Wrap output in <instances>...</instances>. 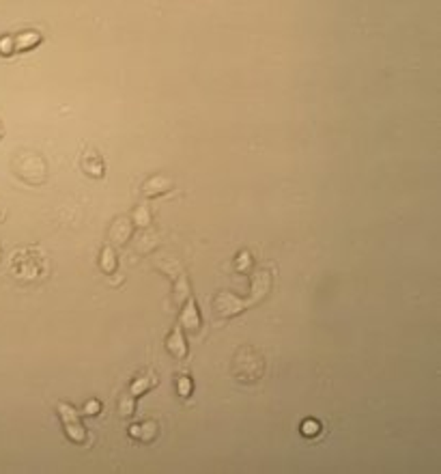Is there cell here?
Instances as JSON below:
<instances>
[{
	"label": "cell",
	"instance_id": "cell-3",
	"mask_svg": "<svg viewBox=\"0 0 441 474\" xmlns=\"http://www.w3.org/2000/svg\"><path fill=\"white\" fill-rule=\"evenodd\" d=\"M56 414H58V420L63 424L65 438L78 446H84L87 440H89V431H87L84 422H82V418H80V412L76 410V407L67 401H60L56 405Z\"/></svg>",
	"mask_w": 441,
	"mask_h": 474
},
{
	"label": "cell",
	"instance_id": "cell-14",
	"mask_svg": "<svg viewBox=\"0 0 441 474\" xmlns=\"http://www.w3.org/2000/svg\"><path fill=\"white\" fill-rule=\"evenodd\" d=\"M43 41V35L39 30H22L18 35H13V50L15 54L20 52H28L32 47H37Z\"/></svg>",
	"mask_w": 441,
	"mask_h": 474
},
{
	"label": "cell",
	"instance_id": "cell-18",
	"mask_svg": "<svg viewBox=\"0 0 441 474\" xmlns=\"http://www.w3.org/2000/svg\"><path fill=\"white\" fill-rule=\"evenodd\" d=\"M252 255L248 252V250H241V252H237L235 255V261H233V268H235V272H239V274H248L250 270H252Z\"/></svg>",
	"mask_w": 441,
	"mask_h": 474
},
{
	"label": "cell",
	"instance_id": "cell-19",
	"mask_svg": "<svg viewBox=\"0 0 441 474\" xmlns=\"http://www.w3.org/2000/svg\"><path fill=\"white\" fill-rule=\"evenodd\" d=\"M177 392H179V397H181V399L192 397V392H194V382H192L190 375H179V378H177Z\"/></svg>",
	"mask_w": 441,
	"mask_h": 474
},
{
	"label": "cell",
	"instance_id": "cell-7",
	"mask_svg": "<svg viewBox=\"0 0 441 474\" xmlns=\"http://www.w3.org/2000/svg\"><path fill=\"white\" fill-rule=\"evenodd\" d=\"M271 285H273V279H271V274H269L267 270H256V272L252 274L248 298L252 300L254 306L263 304V302L267 300L269 291H271Z\"/></svg>",
	"mask_w": 441,
	"mask_h": 474
},
{
	"label": "cell",
	"instance_id": "cell-4",
	"mask_svg": "<svg viewBox=\"0 0 441 474\" xmlns=\"http://www.w3.org/2000/svg\"><path fill=\"white\" fill-rule=\"evenodd\" d=\"M214 315L218 319H233L241 313H246V310L254 308L252 300L250 298H239L235 296L233 291H218L216 298H214Z\"/></svg>",
	"mask_w": 441,
	"mask_h": 474
},
{
	"label": "cell",
	"instance_id": "cell-25",
	"mask_svg": "<svg viewBox=\"0 0 441 474\" xmlns=\"http://www.w3.org/2000/svg\"><path fill=\"white\" fill-rule=\"evenodd\" d=\"M0 252H3V250H0Z\"/></svg>",
	"mask_w": 441,
	"mask_h": 474
},
{
	"label": "cell",
	"instance_id": "cell-11",
	"mask_svg": "<svg viewBox=\"0 0 441 474\" xmlns=\"http://www.w3.org/2000/svg\"><path fill=\"white\" fill-rule=\"evenodd\" d=\"M164 347H166V352H168L172 358H179V360H183V358H188L190 347H188V341H185L183 328H181L179 323L174 325V328L170 330V334L166 336Z\"/></svg>",
	"mask_w": 441,
	"mask_h": 474
},
{
	"label": "cell",
	"instance_id": "cell-21",
	"mask_svg": "<svg viewBox=\"0 0 441 474\" xmlns=\"http://www.w3.org/2000/svg\"><path fill=\"white\" fill-rule=\"evenodd\" d=\"M13 35H5L0 37V56H13Z\"/></svg>",
	"mask_w": 441,
	"mask_h": 474
},
{
	"label": "cell",
	"instance_id": "cell-17",
	"mask_svg": "<svg viewBox=\"0 0 441 474\" xmlns=\"http://www.w3.org/2000/svg\"><path fill=\"white\" fill-rule=\"evenodd\" d=\"M134 226H138V228H149L151 226V207H149V203H142V205H138L136 209H134Z\"/></svg>",
	"mask_w": 441,
	"mask_h": 474
},
{
	"label": "cell",
	"instance_id": "cell-6",
	"mask_svg": "<svg viewBox=\"0 0 441 474\" xmlns=\"http://www.w3.org/2000/svg\"><path fill=\"white\" fill-rule=\"evenodd\" d=\"M179 325L183 330H188L190 334H199L203 328V317H201V308L196 304V298L190 296L183 304H181V313H179Z\"/></svg>",
	"mask_w": 441,
	"mask_h": 474
},
{
	"label": "cell",
	"instance_id": "cell-9",
	"mask_svg": "<svg viewBox=\"0 0 441 474\" xmlns=\"http://www.w3.org/2000/svg\"><path fill=\"white\" fill-rule=\"evenodd\" d=\"M134 222L129 218H117L112 222L108 237H110V246H125V244L132 239L134 235Z\"/></svg>",
	"mask_w": 441,
	"mask_h": 474
},
{
	"label": "cell",
	"instance_id": "cell-20",
	"mask_svg": "<svg viewBox=\"0 0 441 474\" xmlns=\"http://www.w3.org/2000/svg\"><path fill=\"white\" fill-rule=\"evenodd\" d=\"M302 435H306V438H315V435H319L321 431H323V427H321V422L317 420V418H306L304 422H302Z\"/></svg>",
	"mask_w": 441,
	"mask_h": 474
},
{
	"label": "cell",
	"instance_id": "cell-2",
	"mask_svg": "<svg viewBox=\"0 0 441 474\" xmlns=\"http://www.w3.org/2000/svg\"><path fill=\"white\" fill-rule=\"evenodd\" d=\"M231 375L233 380L239 384H246L252 386L256 382L263 380L265 375V358L258 349L250 347V345H243L235 352L233 356V363H231Z\"/></svg>",
	"mask_w": 441,
	"mask_h": 474
},
{
	"label": "cell",
	"instance_id": "cell-13",
	"mask_svg": "<svg viewBox=\"0 0 441 474\" xmlns=\"http://www.w3.org/2000/svg\"><path fill=\"white\" fill-rule=\"evenodd\" d=\"M127 435L132 440H138L142 444H151L153 440L159 435V424L157 420H144L138 424H132V427L127 429Z\"/></svg>",
	"mask_w": 441,
	"mask_h": 474
},
{
	"label": "cell",
	"instance_id": "cell-1",
	"mask_svg": "<svg viewBox=\"0 0 441 474\" xmlns=\"http://www.w3.org/2000/svg\"><path fill=\"white\" fill-rule=\"evenodd\" d=\"M9 272L18 283L32 285V283H41L43 279H47V274H50V263H47L45 255L39 248L24 246V248H18L13 252Z\"/></svg>",
	"mask_w": 441,
	"mask_h": 474
},
{
	"label": "cell",
	"instance_id": "cell-10",
	"mask_svg": "<svg viewBox=\"0 0 441 474\" xmlns=\"http://www.w3.org/2000/svg\"><path fill=\"white\" fill-rule=\"evenodd\" d=\"M80 169L93 179H102V177H106V160L100 155V151L87 149L82 153V158H80Z\"/></svg>",
	"mask_w": 441,
	"mask_h": 474
},
{
	"label": "cell",
	"instance_id": "cell-16",
	"mask_svg": "<svg viewBox=\"0 0 441 474\" xmlns=\"http://www.w3.org/2000/svg\"><path fill=\"white\" fill-rule=\"evenodd\" d=\"M134 414H136V397H132L125 390L123 395H121V399H119V416L123 420H129Z\"/></svg>",
	"mask_w": 441,
	"mask_h": 474
},
{
	"label": "cell",
	"instance_id": "cell-8",
	"mask_svg": "<svg viewBox=\"0 0 441 474\" xmlns=\"http://www.w3.org/2000/svg\"><path fill=\"white\" fill-rule=\"evenodd\" d=\"M174 188V182L168 175H153L142 184L140 192L146 196V199H157V196H164Z\"/></svg>",
	"mask_w": 441,
	"mask_h": 474
},
{
	"label": "cell",
	"instance_id": "cell-24",
	"mask_svg": "<svg viewBox=\"0 0 441 474\" xmlns=\"http://www.w3.org/2000/svg\"><path fill=\"white\" fill-rule=\"evenodd\" d=\"M3 136H5V129H3V125H0V140H3Z\"/></svg>",
	"mask_w": 441,
	"mask_h": 474
},
{
	"label": "cell",
	"instance_id": "cell-12",
	"mask_svg": "<svg viewBox=\"0 0 441 474\" xmlns=\"http://www.w3.org/2000/svg\"><path fill=\"white\" fill-rule=\"evenodd\" d=\"M159 384V378H157V373L155 371H144V373H140V375H136V378L129 382V386H127V392L132 397H142V395H146V392H149L151 388H155Z\"/></svg>",
	"mask_w": 441,
	"mask_h": 474
},
{
	"label": "cell",
	"instance_id": "cell-5",
	"mask_svg": "<svg viewBox=\"0 0 441 474\" xmlns=\"http://www.w3.org/2000/svg\"><path fill=\"white\" fill-rule=\"evenodd\" d=\"M15 171L20 173V177L24 182L39 186L45 182V164L43 160L35 153H24L18 162H15Z\"/></svg>",
	"mask_w": 441,
	"mask_h": 474
},
{
	"label": "cell",
	"instance_id": "cell-15",
	"mask_svg": "<svg viewBox=\"0 0 441 474\" xmlns=\"http://www.w3.org/2000/svg\"><path fill=\"white\" fill-rule=\"evenodd\" d=\"M119 268V257L117 252H114V246H110V244H106V246L102 248L100 252V270L104 274H114Z\"/></svg>",
	"mask_w": 441,
	"mask_h": 474
},
{
	"label": "cell",
	"instance_id": "cell-22",
	"mask_svg": "<svg viewBox=\"0 0 441 474\" xmlns=\"http://www.w3.org/2000/svg\"><path fill=\"white\" fill-rule=\"evenodd\" d=\"M100 412H102V401L91 399L84 403V410H82L84 416H100Z\"/></svg>",
	"mask_w": 441,
	"mask_h": 474
},
{
	"label": "cell",
	"instance_id": "cell-23",
	"mask_svg": "<svg viewBox=\"0 0 441 474\" xmlns=\"http://www.w3.org/2000/svg\"><path fill=\"white\" fill-rule=\"evenodd\" d=\"M3 222H5V211L0 209V224H3Z\"/></svg>",
	"mask_w": 441,
	"mask_h": 474
}]
</instances>
